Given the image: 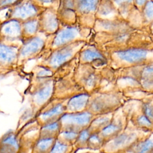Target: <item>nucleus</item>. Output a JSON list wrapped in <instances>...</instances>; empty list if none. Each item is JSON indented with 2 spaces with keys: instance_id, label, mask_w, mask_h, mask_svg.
Instances as JSON below:
<instances>
[{
  "instance_id": "obj_19",
  "label": "nucleus",
  "mask_w": 153,
  "mask_h": 153,
  "mask_svg": "<svg viewBox=\"0 0 153 153\" xmlns=\"http://www.w3.org/2000/svg\"><path fill=\"white\" fill-rule=\"evenodd\" d=\"M145 54L143 53L140 52H134V53H123L120 54L121 58L129 63H135L139 62L145 58Z\"/></svg>"
},
{
  "instance_id": "obj_8",
  "label": "nucleus",
  "mask_w": 153,
  "mask_h": 153,
  "mask_svg": "<svg viewBox=\"0 0 153 153\" xmlns=\"http://www.w3.org/2000/svg\"><path fill=\"white\" fill-rule=\"evenodd\" d=\"M91 94L82 91L72 96L67 100L66 112H79L86 111Z\"/></svg>"
},
{
  "instance_id": "obj_6",
  "label": "nucleus",
  "mask_w": 153,
  "mask_h": 153,
  "mask_svg": "<svg viewBox=\"0 0 153 153\" xmlns=\"http://www.w3.org/2000/svg\"><path fill=\"white\" fill-rule=\"evenodd\" d=\"M54 81L50 79L32 90V103L34 110L39 112L51 100L54 95Z\"/></svg>"
},
{
  "instance_id": "obj_12",
  "label": "nucleus",
  "mask_w": 153,
  "mask_h": 153,
  "mask_svg": "<svg viewBox=\"0 0 153 153\" xmlns=\"http://www.w3.org/2000/svg\"><path fill=\"white\" fill-rule=\"evenodd\" d=\"M56 138H39L33 146L32 153H49Z\"/></svg>"
},
{
  "instance_id": "obj_21",
  "label": "nucleus",
  "mask_w": 153,
  "mask_h": 153,
  "mask_svg": "<svg viewBox=\"0 0 153 153\" xmlns=\"http://www.w3.org/2000/svg\"><path fill=\"white\" fill-rule=\"evenodd\" d=\"M22 0H0V10L16 4Z\"/></svg>"
},
{
  "instance_id": "obj_4",
  "label": "nucleus",
  "mask_w": 153,
  "mask_h": 153,
  "mask_svg": "<svg viewBox=\"0 0 153 153\" xmlns=\"http://www.w3.org/2000/svg\"><path fill=\"white\" fill-rule=\"evenodd\" d=\"M66 99H56L49 102L39 112L36 117L38 123L40 126L57 121L66 112Z\"/></svg>"
},
{
  "instance_id": "obj_5",
  "label": "nucleus",
  "mask_w": 153,
  "mask_h": 153,
  "mask_svg": "<svg viewBox=\"0 0 153 153\" xmlns=\"http://www.w3.org/2000/svg\"><path fill=\"white\" fill-rule=\"evenodd\" d=\"M20 46L16 42L0 40V71L8 72L17 67V57Z\"/></svg>"
},
{
  "instance_id": "obj_15",
  "label": "nucleus",
  "mask_w": 153,
  "mask_h": 153,
  "mask_svg": "<svg viewBox=\"0 0 153 153\" xmlns=\"http://www.w3.org/2000/svg\"><path fill=\"white\" fill-rule=\"evenodd\" d=\"M134 126L143 131H152V121L142 113L137 115L134 120Z\"/></svg>"
},
{
  "instance_id": "obj_18",
  "label": "nucleus",
  "mask_w": 153,
  "mask_h": 153,
  "mask_svg": "<svg viewBox=\"0 0 153 153\" xmlns=\"http://www.w3.org/2000/svg\"><path fill=\"white\" fill-rule=\"evenodd\" d=\"M73 145L66 144L56 139L49 153H70Z\"/></svg>"
},
{
  "instance_id": "obj_2",
  "label": "nucleus",
  "mask_w": 153,
  "mask_h": 153,
  "mask_svg": "<svg viewBox=\"0 0 153 153\" xmlns=\"http://www.w3.org/2000/svg\"><path fill=\"white\" fill-rule=\"evenodd\" d=\"M120 105V100L115 94H101L94 97L90 96L86 110L94 116L113 112Z\"/></svg>"
},
{
  "instance_id": "obj_3",
  "label": "nucleus",
  "mask_w": 153,
  "mask_h": 153,
  "mask_svg": "<svg viewBox=\"0 0 153 153\" xmlns=\"http://www.w3.org/2000/svg\"><path fill=\"white\" fill-rule=\"evenodd\" d=\"M139 141L135 132L124 130L114 138L105 142L102 149L105 153H120L129 150Z\"/></svg>"
},
{
  "instance_id": "obj_11",
  "label": "nucleus",
  "mask_w": 153,
  "mask_h": 153,
  "mask_svg": "<svg viewBox=\"0 0 153 153\" xmlns=\"http://www.w3.org/2000/svg\"><path fill=\"white\" fill-rule=\"evenodd\" d=\"M61 130L59 120L41 126L39 138H56Z\"/></svg>"
},
{
  "instance_id": "obj_9",
  "label": "nucleus",
  "mask_w": 153,
  "mask_h": 153,
  "mask_svg": "<svg viewBox=\"0 0 153 153\" xmlns=\"http://www.w3.org/2000/svg\"><path fill=\"white\" fill-rule=\"evenodd\" d=\"M123 122L121 119L114 120L113 117L111 122L99 132L105 143L114 138L124 130Z\"/></svg>"
},
{
  "instance_id": "obj_16",
  "label": "nucleus",
  "mask_w": 153,
  "mask_h": 153,
  "mask_svg": "<svg viewBox=\"0 0 153 153\" xmlns=\"http://www.w3.org/2000/svg\"><path fill=\"white\" fill-rule=\"evenodd\" d=\"M105 142L99 133H91L87 143V148L91 149H101L103 146Z\"/></svg>"
},
{
  "instance_id": "obj_1",
  "label": "nucleus",
  "mask_w": 153,
  "mask_h": 153,
  "mask_svg": "<svg viewBox=\"0 0 153 153\" xmlns=\"http://www.w3.org/2000/svg\"><path fill=\"white\" fill-rule=\"evenodd\" d=\"M94 117L86 110L79 112H65L59 120L61 130H72L79 132L88 127Z\"/></svg>"
},
{
  "instance_id": "obj_14",
  "label": "nucleus",
  "mask_w": 153,
  "mask_h": 153,
  "mask_svg": "<svg viewBox=\"0 0 153 153\" xmlns=\"http://www.w3.org/2000/svg\"><path fill=\"white\" fill-rule=\"evenodd\" d=\"M152 140L149 137L140 140L132 148L133 153H152Z\"/></svg>"
},
{
  "instance_id": "obj_17",
  "label": "nucleus",
  "mask_w": 153,
  "mask_h": 153,
  "mask_svg": "<svg viewBox=\"0 0 153 153\" xmlns=\"http://www.w3.org/2000/svg\"><path fill=\"white\" fill-rule=\"evenodd\" d=\"M91 132L88 128H85L79 132L77 138L73 146L77 149H82L87 148V143Z\"/></svg>"
},
{
  "instance_id": "obj_7",
  "label": "nucleus",
  "mask_w": 153,
  "mask_h": 153,
  "mask_svg": "<svg viewBox=\"0 0 153 153\" xmlns=\"http://www.w3.org/2000/svg\"><path fill=\"white\" fill-rule=\"evenodd\" d=\"M21 22L10 19L0 23V40L16 42L22 39Z\"/></svg>"
},
{
  "instance_id": "obj_13",
  "label": "nucleus",
  "mask_w": 153,
  "mask_h": 153,
  "mask_svg": "<svg viewBox=\"0 0 153 153\" xmlns=\"http://www.w3.org/2000/svg\"><path fill=\"white\" fill-rule=\"evenodd\" d=\"M79 132L72 130H61L57 139L66 144L74 145Z\"/></svg>"
},
{
  "instance_id": "obj_22",
  "label": "nucleus",
  "mask_w": 153,
  "mask_h": 153,
  "mask_svg": "<svg viewBox=\"0 0 153 153\" xmlns=\"http://www.w3.org/2000/svg\"><path fill=\"white\" fill-rule=\"evenodd\" d=\"M0 23H1V22H0Z\"/></svg>"
},
{
  "instance_id": "obj_20",
  "label": "nucleus",
  "mask_w": 153,
  "mask_h": 153,
  "mask_svg": "<svg viewBox=\"0 0 153 153\" xmlns=\"http://www.w3.org/2000/svg\"><path fill=\"white\" fill-rule=\"evenodd\" d=\"M142 113L152 121V101L143 102L141 106Z\"/></svg>"
},
{
  "instance_id": "obj_10",
  "label": "nucleus",
  "mask_w": 153,
  "mask_h": 153,
  "mask_svg": "<svg viewBox=\"0 0 153 153\" xmlns=\"http://www.w3.org/2000/svg\"><path fill=\"white\" fill-rule=\"evenodd\" d=\"M113 117V112L96 115L91 121L88 127L91 133H99L111 122Z\"/></svg>"
}]
</instances>
